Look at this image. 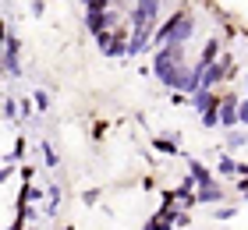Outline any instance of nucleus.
<instances>
[{"mask_svg":"<svg viewBox=\"0 0 248 230\" xmlns=\"http://www.w3.org/2000/svg\"><path fill=\"white\" fill-rule=\"evenodd\" d=\"M181 67H185V50H181V46H163V50H156L153 75L160 78L163 89H177V75H181Z\"/></svg>","mask_w":248,"mask_h":230,"instance_id":"obj_1","label":"nucleus"},{"mask_svg":"<svg viewBox=\"0 0 248 230\" xmlns=\"http://www.w3.org/2000/svg\"><path fill=\"white\" fill-rule=\"evenodd\" d=\"M156 18H160V0H135L131 7L135 25H156Z\"/></svg>","mask_w":248,"mask_h":230,"instance_id":"obj_2","label":"nucleus"},{"mask_svg":"<svg viewBox=\"0 0 248 230\" xmlns=\"http://www.w3.org/2000/svg\"><path fill=\"white\" fill-rule=\"evenodd\" d=\"M4 71L7 75H21V64H18V36H15V32H4Z\"/></svg>","mask_w":248,"mask_h":230,"instance_id":"obj_3","label":"nucleus"},{"mask_svg":"<svg viewBox=\"0 0 248 230\" xmlns=\"http://www.w3.org/2000/svg\"><path fill=\"white\" fill-rule=\"evenodd\" d=\"M153 36H156V32H153V25H135V32H131V43H128V57H139V53L145 50V46L153 43Z\"/></svg>","mask_w":248,"mask_h":230,"instance_id":"obj_4","label":"nucleus"},{"mask_svg":"<svg viewBox=\"0 0 248 230\" xmlns=\"http://www.w3.org/2000/svg\"><path fill=\"white\" fill-rule=\"evenodd\" d=\"M227 75H231V57H220V61L213 64L206 75H202V89H213V85H220Z\"/></svg>","mask_w":248,"mask_h":230,"instance_id":"obj_5","label":"nucleus"},{"mask_svg":"<svg viewBox=\"0 0 248 230\" xmlns=\"http://www.w3.org/2000/svg\"><path fill=\"white\" fill-rule=\"evenodd\" d=\"M85 29L93 36H103V32L114 29V11H99V15H85Z\"/></svg>","mask_w":248,"mask_h":230,"instance_id":"obj_6","label":"nucleus"},{"mask_svg":"<svg viewBox=\"0 0 248 230\" xmlns=\"http://www.w3.org/2000/svg\"><path fill=\"white\" fill-rule=\"evenodd\" d=\"M191 107H195V110L202 113V117H206V113H213V110H220V99L213 96L209 89H199L195 96H191Z\"/></svg>","mask_w":248,"mask_h":230,"instance_id":"obj_7","label":"nucleus"},{"mask_svg":"<svg viewBox=\"0 0 248 230\" xmlns=\"http://www.w3.org/2000/svg\"><path fill=\"white\" fill-rule=\"evenodd\" d=\"M217 53H220V39H209L206 46H202V57H199V61H195V67H199V71H202V75H206V71H209V67H213V64H217Z\"/></svg>","mask_w":248,"mask_h":230,"instance_id":"obj_8","label":"nucleus"},{"mask_svg":"<svg viewBox=\"0 0 248 230\" xmlns=\"http://www.w3.org/2000/svg\"><path fill=\"white\" fill-rule=\"evenodd\" d=\"M195 32V21H191L188 15H181V21H177V29H174V36H170V43L167 46H185V39Z\"/></svg>","mask_w":248,"mask_h":230,"instance_id":"obj_9","label":"nucleus"},{"mask_svg":"<svg viewBox=\"0 0 248 230\" xmlns=\"http://www.w3.org/2000/svg\"><path fill=\"white\" fill-rule=\"evenodd\" d=\"M188 184H199V188H209V184H217L213 181V174L202 163H195V159H191V174H188Z\"/></svg>","mask_w":248,"mask_h":230,"instance_id":"obj_10","label":"nucleus"},{"mask_svg":"<svg viewBox=\"0 0 248 230\" xmlns=\"http://www.w3.org/2000/svg\"><path fill=\"white\" fill-rule=\"evenodd\" d=\"M220 124L223 128H234V124H238V103H234L231 96L220 103Z\"/></svg>","mask_w":248,"mask_h":230,"instance_id":"obj_11","label":"nucleus"},{"mask_svg":"<svg viewBox=\"0 0 248 230\" xmlns=\"http://www.w3.org/2000/svg\"><path fill=\"white\" fill-rule=\"evenodd\" d=\"M223 199V188L220 184H209V188H199L195 191V202H220Z\"/></svg>","mask_w":248,"mask_h":230,"instance_id":"obj_12","label":"nucleus"},{"mask_svg":"<svg viewBox=\"0 0 248 230\" xmlns=\"http://www.w3.org/2000/svg\"><path fill=\"white\" fill-rule=\"evenodd\" d=\"M220 174H223V177H234V174H241V167L234 163L231 156H220Z\"/></svg>","mask_w":248,"mask_h":230,"instance_id":"obj_13","label":"nucleus"},{"mask_svg":"<svg viewBox=\"0 0 248 230\" xmlns=\"http://www.w3.org/2000/svg\"><path fill=\"white\" fill-rule=\"evenodd\" d=\"M82 4H85L89 15H99V11H110V4H114V0H82Z\"/></svg>","mask_w":248,"mask_h":230,"instance_id":"obj_14","label":"nucleus"},{"mask_svg":"<svg viewBox=\"0 0 248 230\" xmlns=\"http://www.w3.org/2000/svg\"><path fill=\"white\" fill-rule=\"evenodd\" d=\"M96 39H99V50L107 57H114V32H103V36H96Z\"/></svg>","mask_w":248,"mask_h":230,"instance_id":"obj_15","label":"nucleus"},{"mask_svg":"<svg viewBox=\"0 0 248 230\" xmlns=\"http://www.w3.org/2000/svg\"><path fill=\"white\" fill-rule=\"evenodd\" d=\"M156 153H167V156H174V153H177L174 138H156Z\"/></svg>","mask_w":248,"mask_h":230,"instance_id":"obj_16","label":"nucleus"},{"mask_svg":"<svg viewBox=\"0 0 248 230\" xmlns=\"http://www.w3.org/2000/svg\"><path fill=\"white\" fill-rule=\"evenodd\" d=\"M114 57H128V43H124V32H114Z\"/></svg>","mask_w":248,"mask_h":230,"instance_id":"obj_17","label":"nucleus"},{"mask_svg":"<svg viewBox=\"0 0 248 230\" xmlns=\"http://www.w3.org/2000/svg\"><path fill=\"white\" fill-rule=\"evenodd\" d=\"M18 113H21L18 103H15V99H4V117H7V121H18Z\"/></svg>","mask_w":248,"mask_h":230,"instance_id":"obj_18","label":"nucleus"},{"mask_svg":"<svg viewBox=\"0 0 248 230\" xmlns=\"http://www.w3.org/2000/svg\"><path fill=\"white\" fill-rule=\"evenodd\" d=\"M57 209H61V188H50V202H46V213L53 216Z\"/></svg>","mask_w":248,"mask_h":230,"instance_id":"obj_19","label":"nucleus"},{"mask_svg":"<svg viewBox=\"0 0 248 230\" xmlns=\"http://www.w3.org/2000/svg\"><path fill=\"white\" fill-rule=\"evenodd\" d=\"M18 107H21V117H32V110H36V99H21Z\"/></svg>","mask_w":248,"mask_h":230,"instance_id":"obj_20","label":"nucleus"},{"mask_svg":"<svg viewBox=\"0 0 248 230\" xmlns=\"http://www.w3.org/2000/svg\"><path fill=\"white\" fill-rule=\"evenodd\" d=\"M39 149H43V156H46V163L57 167V153H53V145H39Z\"/></svg>","mask_w":248,"mask_h":230,"instance_id":"obj_21","label":"nucleus"},{"mask_svg":"<svg viewBox=\"0 0 248 230\" xmlns=\"http://www.w3.org/2000/svg\"><path fill=\"white\" fill-rule=\"evenodd\" d=\"M36 107H39V110L50 107V96H46V92H36Z\"/></svg>","mask_w":248,"mask_h":230,"instance_id":"obj_22","label":"nucleus"},{"mask_svg":"<svg viewBox=\"0 0 248 230\" xmlns=\"http://www.w3.org/2000/svg\"><path fill=\"white\" fill-rule=\"evenodd\" d=\"M227 142H231V145H245V135H241V131H231Z\"/></svg>","mask_w":248,"mask_h":230,"instance_id":"obj_23","label":"nucleus"},{"mask_svg":"<svg viewBox=\"0 0 248 230\" xmlns=\"http://www.w3.org/2000/svg\"><path fill=\"white\" fill-rule=\"evenodd\" d=\"M238 124H248V103H241V107H238Z\"/></svg>","mask_w":248,"mask_h":230,"instance_id":"obj_24","label":"nucleus"},{"mask_svg":"<svg viewBox=\"0 0 248 230\" xmlns=\"http://www.w3.org/2000/svg\"><path fill=\"white\" fill-rule=\"evenodd\" d=\"M234 216V205H227V209H217V220H231Z\"/></svg>","mask_w":248,"mask_h":230,"instance_id":"obj_25","label":"nucleus"},{"mask_svg":"<svg viewBox=\"0 0 248 230\" xmlns=\"http://www.w3.org/2000/svg\"><path fill=\"white\" fill-rule=\"evenodd\" d=\"M43 7H46V0H36V4H32V15H43Z\"/></svg>","mask_w":248,"mask_h":230,"instance_id":"obj_26","label":"nucleus"}]
</instances>
